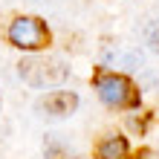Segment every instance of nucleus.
Segmentation results:
<instances>
[{
  "mask_svg": "<svg viewBox=\"0 0 159 159\" xmlns=\"http://www.w3.org/2000/svg\"><path fill=\"white\" fill-rule=\"evenodd\" d=\"M17 75H20L29 87H58L70 78V64L58 58V55H32L17 64Z\"/></svg>",
  "mask_w": 159,
  "mask_h": 159,
  "instance_id": "1",
  "label": "nucleus"
},
{
  "mask_svg": "<svg viewBox=\"0 0 159 159\" xmlns=\"http://www.w3.org/2000/svg\"><path fill=\"white\" fill-rule=\"evenodd\" d=\"M96 90L104 104L110 107H136L139 104V90L119 72H101L96 78Z\"/></svg>",
  "mask_w": 159,
  "mask_h": 159,
  "instance_id": "2",
  "label": "nucleus"
},
{
  "mask_svg": "<svg viewBox=\"0 0 159 159\" xmlns=\"http://www.w3.org/2000/svg\"><path fill=\"white\" fill-rule=\"evenodd\" d=\"M9 41H12L17 49L35 52V49H41V46H46L49 29L43 26V20L23 15V17H15L12 20V26H9Z\"/></svg>",
  "mask_w": 159,
  "mask_h": 159,
  "instance_id": "3",
  "label": "nucleus"
},
{
  "mask_svg": "<svg viewBox=\"0 0 159 159\" xmlns=\"http://www.w3.org/2000/svg\"><path fill=\"white\" fill-rule=\"evenodd\" d=\"M78 107V96L75 93H67V90H58V93H49L46 98H41L35 110L41 116H49V119H67L72 116V110Z\"/></svg>",
  "mask_w": 159,
  "mask_h": 159,
  "instance_id": "4",
  "label": "nucleus"
},
{
  "mask_svg": "<svg viewBox=\"0 0 159 159\" xmlns=\"http://www.w3.org/2000/svg\"><path fill=\"white\" fill-rule=\"evenodd\" d=\"M101 61H104L107 67H125V70H139L142 67V55L127 52V49H107L101 55Z\"/></svg>",
  "mask_w": 159,
  "mask_h": 159,
  "instance_id": "5",
  "label": "nucleus"
},
{
  "mask_svg": "<svg viewBox=\"0 0 159 159\" xmlns=\"http://www.w3.org/2000/svg\"><path fill=\"white\" fill-rule=\"evenodd\" d=\"M127 156V142L125 136H107L98 145V159H125Z\"/></svg>",
  "mask_w": 159,
  "mask_h": 159,
  "instance_id": "6",
  "label": "nucleus"
},
{
  "mask_svg": "<svg viewBox=\"0 0 159 159\" xmlns=\"http://www.w3.org/2000/svg\"><path fill=\"white\" fill-rule=\"evenodd\" d=\"M46 159H78V156L72 153L70 148L61 142V139L49 136V139H46Z\"/></svg>",
  "mask_w": 159,
  "mask_h": 159,
  "instance_id": "7",
  "label": "nucleus"
},
{
  "mask_svg": "<svg viewBox=\"0 0 159 159\" xmlns=\"http://www.w3.org/2000/svg\"><path fill=\"white\" fill-rule=\"evenodd\" d=\"M145 41H148V46H151L153 52H159V20H153L151 26H148V32H145Z\"/></svg>",
  "mask_w": 159,
  "mask_h": 159,
  "instance_id": "8",
  "label": "nucleus"
},
{
  "mask_svg": "<svg viewBox=\"0 0 159 159\" xmlns=\"http://www.w3.org/2000/svg\"><path fill=\"white\" fill-rule=\"evenodd\" d=\"M136 159H159V151H142Z\"/></svg>",
  "mask_w": 159,
  "mask_h": 159,
  "instance_id": "9",
  "label": "nucleus"
}]
</instances>
